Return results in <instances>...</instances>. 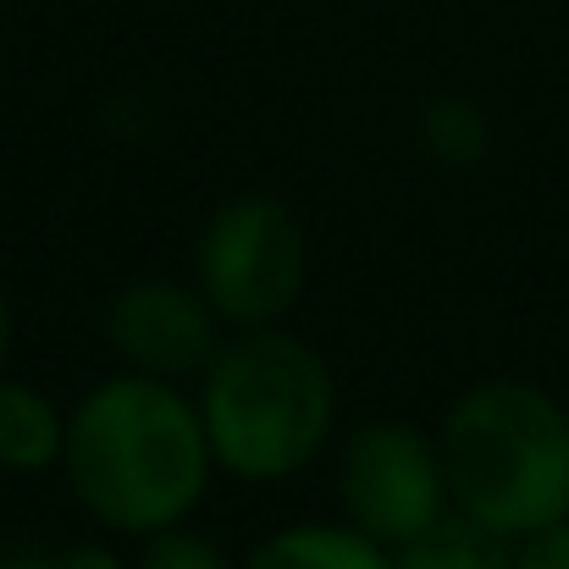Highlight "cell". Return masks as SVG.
<instances>
[{
    "label": "cell",
    "mask_w": 569,
    "mask_h": 569,
    "mask_svg": "<svg viewBox=\"0 0 569 569\" xmlns=\"http://www.w3.org/2000/svg\"><path fill=\"white\" fill-rule=\"evenodd\" d=\"M310 277V238L288 199L243 189L221 199L193 243V288L221 327H282Z\"/></svg>",
    "instance_id": "277c9868"
},
{
    "label": "cell",
    "mask_w": 569,
    "mask_h": 569,
    "mask_svg": "<svg viewBox=\"0 0 569 569\" xmlns=\"http://www.w3.org/2000/svg\"><path fill=\"white\" fill-rule=\"evenodd\" d=\"M420 150L437 167H453V172L481 167L487 150H492V122L470 94H437V100L420 106Z\"/></svg>",
    "instance_id": "30bf717a"
},
{
    "label": "cell",
    "mask_w": 569,
    "mask_h": 569,
    "mask_svg": "<svg viewBox=\"0 0 569 569\" xmlns=\"http://www.w3.org/2000/svg\"><path fill=\"white\" fill-rule=\"evenodd\" d=\"M6 355H11V310H6V293H0V377H6Z\"/></svg>",
    "instance_id": "9a60e30c"
},
{
    "label": "cell",
    "mask_w": 569,
    "mask_h": 569,
    "mask_svg": "<svg viewBox=\"0 0 569 569\" xmlns=\"http://www.w3.org/2000/svg\"><path fill=\"white\" fill-rule=\"evenodd\" d=\"M67 448V409L33 381L0 377V470L6 476H44L61 465Z\"/></svg>",
    "instance_id": "ba28073f"
},
{
    "label": "cell",
    "mask_w": 569,
    "mask_h": 569,
    "mask_svg": "<svg viewBox=\"0 0 569 569\" xmlns=\"http://www.w3.org/2000/svg\"><path fill=\"white\" fill-rule=\"evenodd\" d=\"M509 559H515V542L459 515L453 503L426 531L392 548V569H509Z\"/></svg>",
    "instance_id": "9c48e42d"
},
{
    "label": "cell",
    "mask_w": 569,
    "mask_h": 569,
    "mask_svg": "<svg viewBox=\"0 0 569 569\" xmlns=\"http://www.w3.org/2000/svg\"><path fill=\"white\" fill-rule=\"evenodd\" d=\"M193 403L216 470L243 487L293 481L299 470H310L338 420L327 360L288 327H249L221 338Z\"/></svg>",
    "instance_id": "3957f363"
},
{
    "label": "cell",
    "mask_w": 569,
    "mask_h": 569,
    "mask_svg": "<svg viewBox=\"0 0 569 569\" xmlns=\"http://www.w3.org/2000/svg\"><path fill=\"white\" fill-rule=\"evenodd\" d=\"M509 569H569V520H553V526L520 537Z\"/></svg>",
    "instance_id": "7c38bea8"
},
{
    "label": "cell",
    "mask_w": 569,
    "mask_h": 569,
    "mask_svg": "<svg viewBox=\"0 0 569 569\" xmlns=\"http://www.w3.org/2000/svg\"><path fill=\"white\" fill-rule=\"evenodd\" d=\"M238 569H392V553L343 520H299L260 537Z\"/></svg>",
    "instance_id": "52a82bcc"
},
{
    "label": "cell",
    "mask_w": 569,
    "mask_h": 569,
    "mask_svg": "<svg viewBox=\"0 0 569 569\" xmlns=\"http://www.w3.org/2000/svg\"><path fill=\"white\" fill-rule=\"evenodd\" d=\"M332 492H338V520L392 553L398 542H409L448 509L437 431L415 420H392V415L360 420L338 448Z\"/></svg>",
    "instance_id": "5b68a950"
},
{
    "label": "cell",
    "mask_w": 569,
    "mask_h": 569,
    "mask_svg": "<svg viewBox=\"0 0 569 569\" xmlns=\"http://www.w3.org/2000/svg\"><path fill=\"white\" fill-rule=\"evenodd\" d=\"M106 343L122 371L156 381H199L221 349V316L178 277H133L106 305Z\"/></svg>",
    "instance_id": "8992f818"
},
{
    "label": "cell",
    "mask_w": 569,
    "mask_h": 569,
    "mask_svg": "<svg viewBox=\"0 0 569 569\" xmlns=\"http://www.w3.org/2000/svg\"><path fill=\"white\" fill-rule=\"evenodd\" d=\"M133 569H238V565H232L204 531H193L189 520H183V526H167V531L144 537Z\"/></svg>",
    "instance_id": "8fae6325"
},
{
    "label": "cell",
    "mask_w": 569,
    "mask_h": 569,
    "mask_svg": "<svg viewBox=\"0 0 569 569\" xmlns=\"http://www.w3.org/2000/svg\"><path fill=\"white\" fill-rule=\"evenodd\" d=\"M0 569H56V553H44V548H11V553H0Z\"/></svg>",
    "instance_id": "5bb4252c"
},
{
    "label": "cell",
    "mask_w": 569,
    "mask_h": 569,
    "mask_svg": "<svg viewBox=\"0 0 569 569\" xmlns=\"http://www.w3.org/2000/svg\"><path fill=\"white\" fill-rule=\"evenodd\" d=\"M61 470L89 520L144 542L199 509L216 459L199 403L178 381L117 371L67 409Z\"/></svg>",
    "instance_id": "6da1fadb"
},
{
    "label": "cell",
    "mask_w": 569,
    "mask_h": 569,
    "mask_svg": "<svg viewBox=\"0 0 569 569\" xmlns=\"http://www.w3.org/2000/svg\"><path fill=\"white\" fill-rule=\"evenodd\" d=\"M56 569H128L122 553H111L106 542H72L56 553Z\"/></svg>",
    "instance_id": "4fadbf2b"
},
{
    "label": "cell",
    "mask_w": 569,
    "mask_h": 569,
    "mask_svg": "<svg viewBox=\"0 0 569 569\" xmlns=\"http://www.w3.org/2000/svg\"><path fill=\"white\" fill-rule=\"evenodd\" d=\"M448 503L487 531L520 542L569 520V409L526 377H487L465 387L442 426Z\"/></svg>",
    "instance_id": "7a4b0ae2"
}]
</instances>
